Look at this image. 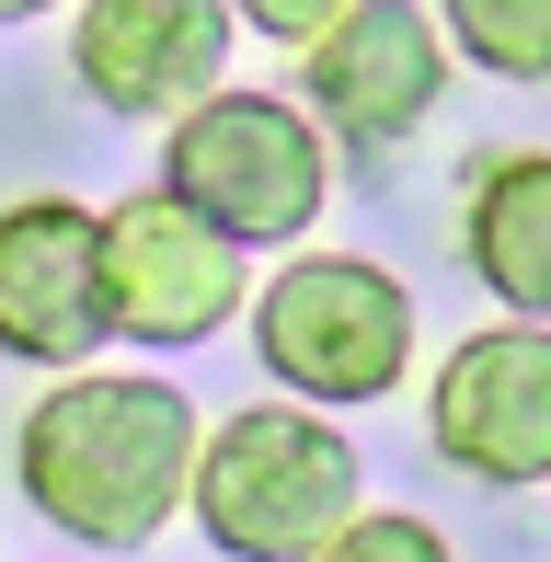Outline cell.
<instances>
[{"label":"cell","instance_id":"6da1fadb","mask_svg":"<svg viewBox=\"0 0 551 562\" xmlns=\"http://www.w3.org/2000/svg\"><path fill=\"white\" fill-rule=\"evenodd\" d=\"M195 459H207V425H195L184 379H127V368L46 379L12 425L23 505L81 551L161 540L172 505H195Z\"/></svg>","mask_w":551,"mask_h":562},{"label":"cell","instance_id":"7a4b0ae2","mask_svg":"<svg viewBox=\"0 0 551 562\" xmlns=\"http://www.w3.org/2000/svg\"><path fill=\"white\" fill-rule=\"evenodd\" d=\"M357 448L311 414V402H254V414L207 425V459H195V505L184 517L207 528L218 562H322L345 528L368 517L357 505Z\"/></svg>","mask_w":551,"mask_h":562},{"label":"cell","instance_id":"3957f363","mask_svg":"<svg viewBox=\"0 0 551 562\" xmlns=\"http://www.w3.org/2000/svg\"><path fill=\"white\" fill-rule=\"evenodd\" d=\"M254 356L311 414H368L414 368V288L368 252H299L254 288Z\"/></svg>","mask_w":551,"mask_h":562},{"label":"cell","instance_id":"277c9868","mask_svg":"<svg viewBox=\"0 0 551 562\" xmlns=\"http://www.w3.org/2000/svg\"><path fill=\"white\" fill-rule=\"evenodd\" d=\"M161 184L184 195L207 229H230L241 252H276L322 218L334 161H322V115L288 92H207L195 115H172Z\"/></svg>","mask_w":551,"mask_h":562},{"label":"cell","instance_id":"5b68a950","mask_svg":"<svg viewBox=\"0 0 551 562\" xmlns=\"http://www.w3.org/2000/svg\"><path fill=\"white\" fill-rule=\"evenodd\" d=\"M448 92V23L437 0H357L299 46V104L345 149H403Z\"/></svg>","mask_w":551,"mask_h":562},{"label":"cell","instance_id":"8992f818","mask_svg":"<svg viewBox=\"0 0 551 562\" xmlns=\"http://www.w3.org/2000/svg\"><path fill=\"white\" fill-rule=\"evenodd\" d=\"M241 241L230 229H207L172 184L127 195V207H104V311L127 345H207L218 322L241 311Z\"/></svg>","mask_w":551,"mask_h":562},{"label":"cell","instance_id":"52a82bcc","mask_svg":"<svg viewBox=\"0 0 551 562\" xmlns=\"http://www.w3.org/2000/svg\"><path fill=\"white\" fill-rule=\"evenodd\" d=\"M425 437L494 494L551 482V322H494L448 345V368L425 379Z\"/></svg>","mask_w":551,"mask_h":562},{"label":"cell","instance_id":"ba28073f","mask_svg":"<svg viewBox=\"0 0 551 562\" xmlns=\"http://www.w3.org/2000/svg\"><path fill=\"white\" fill-rule=\"evenodd\" d=\"M115 334L104 311V218L81 195H12L0 207V356L23 368H92Z\"/></svg>","mask_w":551,"mask_h":562},{"label":"cell","instance_id":"9c48e42d","mask_svg":"<svg viewBox=\"0 0 551 562\" xmlns=\"http://www.w3.org/2000/svg\"><path fill=\"white\" fill-rule=\"evenodd\" d=\"M230 35H241L230 0H81L69 81L104 115H195L230 69Z\"/></svg>","mask_w":551,"mask_h":562},{"label":"cell","instance_id":"30bf717a","mask_svg":"<svg viewBox=\"0 0 551 562\" xmlns=\"http://www.w3.org/2000/svg\"><path fill=\"white\" fill-rule=\"evenodd\" d=\"M460 252L506 299V322H551V149H506V161L471 172Z\"/></svg>","mask_w":551,"mask_h":562},{"label":"cell","instance_id":"8fae6325","mask_svg":"<svg viewBox=\"0 0 551 562\" xmlns=\"http://www.w3.org/2000/svg\"><path fill=\"white\" fill-rule=\"evenodd\" d=\"M437 23L494 81H551V0H437Z\"/></svg>","mask_w":551,"mask_h":562},{"label":"cell","instance_id":"7c38bea8","mask_svg":"<svg viewBox=\"0 0 551 562\" xmlns=\"http://www.w3.org/2000/svg\"><path fill=\"white\" fill-rule=\"evenodd\" d=\"M322 562H460L448 551V528H425V517H403V505H368L357 528H345Z\"/></svg>","mask_w":551,"mask_h":562},{"label":"cell","instance_id":"4fadbf2b","mask_svg":"<svg viewBox=\"0 0 551 562\" xmlns=\"http://www.w3.org/2000/svg\"><path fill=\"white\" fill-rule=\"evenodd\" d=\"M230 12L254 23V35H288V46H311L322 23H334V12H357V0H230Z\"/></svg>","mask_w":551,"mask_h":562},{"label":"cell","instance_id":"5bb4252c","mask_svg":"<svg viewBox=\"0 0 551 562\" xmlns=\"http://www.w3.org/2000/svg\"><path fill=\"white\" fill-rule=\"evenodd\" d=\"M35 12H58V0H0V23H35Z\"/></svg>","mask_w":551,"mask_h":562}]
</instances>
